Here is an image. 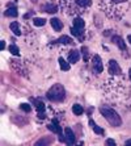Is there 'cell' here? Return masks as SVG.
I'll return each instance as SVG.
<instances>
[{
    "label": "cell",
    "mask_w": 131,
    "mask_h": 146,
    "mask_svg": "<svg viewBox=\"0 0 131 146\" xmlns=\"http://www.w3.org/2000/svg\"><path fill=\"white\" fill-rule=\"evenodd\" d=\"M100 112L102 113V116L106 119V121H108L111 126H121L122 125L121 116L118 115L113 108H110V107H108V106H101Z\"/></svg>",
    "instance_id": "obj_1"
},
{
    "label": "cell",
    "mask_w": 131,
    "mask_h": 146,
    "mask_svg": "<svg viewBox=\"0 0 131 146\" xmlns=\"http://www.w3.org/2000/svg\"><path fill=\"white\" fill-rule=\"evenodd\" d=\"M20 108L22 109L24 112H26V113H28V112H30V111H32L30 104H28V103H22V104L20 106Z\"/></svg>",
    "instance_id": "obj_24"
},
{
    "label": "cell",
    "mask_w": 131,
    "mask_h": 146,
    "mask_svg": "<svg viewBox=\"0 0 131 146\" xmlns=\"http://www.w3.org/2000/svg\"><path fill=\"white\" fill-rule=\"evenodd\" d=\"M55 42H59V44H64V45H67V44H72L74 41H72V38L70 37V36H61V37L58 38Z\"/></svg>",
    "instance_id": "obj_15"
},
{
    "label": "cell",
    "mask_w": 131,
    "mask_h": 146,
    "mask_svg": "<svg viewBox=\"0 0 131 146\" xmlns=\"http://www.w3.org/2000/svg\"><path fill=\"white\" fill-rule=\"evenodd\" d=\"M64 96H66V91H64V87L62 84H54L49 91H47V99L51 100V102H62L64 100Z\"/></svg>",
    "instance_id": "obj_2"
},
{
    "label": "cell",
    "mask_w": 131,
    "mask_h": 146,
    "mask_svg": "<svg viewBox=\"0 0 131 146\" xmlns=\"http://www.w3.org/2000/svg\"><path fill=\"white\" fill-rule=\"evenodd\" d=\"M59 66H61V68L63 70V71H68L70 70V67H71V63L70 62H67V61H64L63 58H59Z\"/></svg>",
    "instance_id": "obj_17"
},
{
    "label": "cell",
    "mask_w": 131,
    "mask_h": 146,
    "mask_svg": "<svg viewBox=\"0 0 131 146\" xmlns=\"http://www.w3.org/2000/svg\"><path fill=\"white\" fill-rule=\"evenodd\" d=\"M127 40H128V42H130V44H131V34H130V36H128V37H127Z\"/></svg>",
    "instance_id": "obj_31"
},
{
    "label": "cell",
    "mask_w": 131,
    "mask_h": 146,
    "mask_svg": "<svg viewBox=\"0 0 131 146\" xmlns=\"http://www.w3.org/2000/svg\"><path fill=\"white\" fill-rule=\"evenodd\" d=\"M17 15H18V12H17V9L14 7H11L5 11V16H8V17H16Z\"/></svg>",
    "instance_id": "obj_20"
},
{
    "label": "cell",
    "mask_w": 131,
    "mask_h": 146,
    "mask_svg": "<svg viewBox=\"0 0 131 146\" xmlns=\"http://www.w3.org/2000/svg\"><path fill=\"white\" fill-rule=\"evenodd\" d=\"M0 49H1V50L5 49V42H4V41H0Z\"/></svg>",
    "instance_id": "obj_28"
},
{
    "label": "cell",
    "mask_w": 131,
    "mask_h": 146,
    "mask_svg": "<svg viewBox=\"0 0 131 146\" xmlns=\"http://www.w3.org/2000/svg\"><path fill=\"white\" fill-rule=\"evenodd\" d=\"M30 102L33 103L34 106H36L38 113H39V112H45V104L41 102V100H37V99H30Z\"/></svg>",
    "instance_id": "obj_10"
},
{
    "label": "cell",
    "mask_w": 131,
    "mask_h": 146,
    "mask_svg": "<svg viewBox=\"0 0 131 146\" xmlns=\"http://www.w3.org/2000/svg\"><path fill=\"white\" fill-rule=\"evenodd\" d=\"M89 125H91V128L93 129V132L96 133V134H104V129L100 128V126H98L93 120H89Z\"/></svg>",
    "instance_id": "obj_13"
},
{
    "label": "cell",
    "mask_w": 131,
    "mask_h": 146,
    "mask_svg": "<svg viewBox=\"0 0 131 146\" xmlns=\"http://www.w3.org/2000/svg\"><path fill=\"white\" fill-rule=\"evenodd\" d=\"M33 15H34V12L32 11V12H29V13H25V15H24V19H29V17H32Z\"/></svg>",
    "instance_id": "obj_27"
},
{
    "label": "cell",
    "mask_w": 131,
    "mask_h": 146,
    "mask_svg": "<svg viewBox=\"0 0 131 146\" xmlns=\"http://www.w3.org/2000/svg\"><path fill=\"white\" fill-rule=\"evenodd\" d=\"M109 72L113 75H121L122 74L121 67H119V65H118L117 61H114V59H110V61H109Z\"/></svg>",
    "instance_id": "obj_4"
},
{
    "label": "cell",
    "mask_w": 131,
    "mask_h": 146,
    "mask_svg": "<svg viewBox=\"0 0 131 146\" xmlns=\"http://www.w3.org/2000/svg\"><path fill=\"white\" fill-rule=\"evenodd\" d=\"M33 24L36 25V27H43V25L46 24V20H45V19H34Z\"/></svg>",
    "instance_id": "obj_23"
},
{
    "label": "cell",
    "mask_w": 131,
    "mask_h": 146,
    "mask_svg": "<svg viewBox=\"0 0 131 146\" xmlns=\"http://www.w3.org/2000/svg\"><path fill=\"white\" fill-rule=\"evenodd\" d=\"M32 3H37V0H32Z\"/></svg>",
    "instance_id": "obj_33"
},
{
    "label": "cell",
    "mask_w": 131,
    "mask_h": 146,
    "mask_svg": "<svg viewBox=\"0 0 131 146\" xmlns=\"http://www.w3.org/2000/svg\"><path fill=\"white\" fill-rule=\"evenodd\" d=\"M8 50L13 55H20V49L17 48L16 45H9V46H8Z\"/></svg>",
    "instance_id": "obj_21"
},
{
    "label": "cell",
    "mask_w": 131,
    "mask_h": 146,
    "mask_svg": "<svg viewBox=\"0 0 131 146\" xmlns=\"http://www.w3.org/2000/svg\"><path fill=\"white\" fill-rule=\"evenodd\" d=\"M47 129L51 130V132H54V133H57V134L62 133V129H61V126H59V122H58L57 119H54L51 124H49V125H47Z\"/></svg>",
    "instance_id": "obj_6"
},
{
    "label": "cell",
    "mask_w": 131,
    "mask_h": 146,
    "mask_svg": "<svg viewBox=\"0 0 131 146\" xmlns=\"http://www.w3.org/2000/svg\"><path fill=\"white\" fill-rule=\"evenodd\" d=\"M91 3L92 0H76V4L80 7H88V5H91Z\"/></svg>",
    "instance_id": "obj_22"
},
{
    "label": "cell",
    "mask_w": 131,
    "mask_h": 146,
    "mask_svg": "<svg viewBox=\"0 0 131 146\" xmlns=\"http://www.w3.org/2000/svg\"><path fill=\"white\" fill-rule=\"evenodd\" d=\"M113 3H124V1H127V0H110Z\"/></svg>",
    "instance_id": "obj_29"
},
{
    "label": "cell",
    "mask_w": 131,
    "mask_h": 146,
    "mask_svg": "<svg viewBox=\"0 0 131 146\" xmlns=\"http://www.w3.org/2000/svg\"><path fill=\"white\" fill-rule=\"evenodd\" d=\"M128 75H130V80H131V68H130V71H128Z\"/></svg>",
    "instance_id": "obj_32"
},
{
    "label": "cell",
    "mask_w": 131,
    "mask_h": 146,
    "mask_svg": "<svg viewBox=\"0 0 131 146\" xmlns=\"http://www.w3.org/2000/svg\"><path fill=\"white\" fill-rule=\"evenodd\" d=\"M64 136H66V143H68V145H75L76 143V137H75L74 132L71 130V128L64 129Z\"/></svg>",
    "instance_id": "obj_5"
},
{
    "label": "cell",
    "mask_w": 131,
    "mask_h": 146,
    "mask_svg": "<svg viewBox=\"0 0 131 146\" xmlns=\"http://www.w3.org/2000/svg\"><path fill=\"white\" fill-rule=\"evenodd\" d=\"M83 29H77V28H71V34H74V36H76L77 38H79V40L80 41H83L84 40V36H83Z\"/></svg>",
    "instance_id": "obj_14"
},
{
    "label": "cell",
    "mask_w": 131,
    "mask_h": 146,
    "mask_svg": "<svg viewBox=\"0 0 131 146\" xmlns=\"http://www.w3.org/2000/svg\"><path fill=\"white\" fill-rule=\"evenodd\" d=\"M126 145H127V146H131V139H127V141H126Z\"/></svg>",
    "instance_id": "obj_30"
},
{
    "label": "cell",
    "mask_w": 131,
    "mask_h": 146,
    "mask_svg": "<svg viewBox=\"0 0 131 146\" xmlns=\"http://www.w3.org/2000/svg\"><path fill=\"white\" fill-rule=\"evenodd\" d=\"M9 28H11V31L13 32L16 36H20L21 34V29H20V25H18V23H11V25H9Z\"/></svg>",
    "instance_id": "obj_16"
},
{
    "label": "cell",
    "mask_w": 131,
    "mask_h": 146,
    "mask_svg": "<svg viewBox=\"0 0 131 146\" xmlns=\"http://www.w3.org/2000/svg\"><path fill=\"white\" fill-rule=\"evenodd\" d=\"M92 66H93L94 71L97 72V74H100V72H102V70H104V66H102V59H101L100 55H94L93 59H92Z\"/></svg>",
    "instance_id": "obj_3"
},
{
    "label": "cell",
    "mask_w": 131,
    "mask_h": 146,
    "mask_svg": "<svg viewBox=\"0 0 131 146\" xmlns=\"http://www.w3.org/2000/svg\"><path fill=\"white\" fill-rule=\"evenodd\" d=\"M50 24H51V27L54 28L57 32L62 31V28H63V24H62L61 20H58V19H51V20H50Z\"/></svg>",
    "instance_id": "obj_12"
},
{
    "label": "cell",
    "mask_w": 131,
    "mask_h": 146,
    "mask_svg": "<svg viewBox=\"0 0 131 146\" xmlns=\"http://www.w3.org/2000/svg\"><path fill=\"white\" fill-rule=\"evenodd\" d=\"M54 142V139H53V137H43V138L38 139L37 142H36V145L37 146H42V145H50V143Z\"/></svg>",
    "instance_id": "obj_11"
},
{
    "label": "cell",
    "mask_w": 131,
    "mask_h": 146,
    "mask_svg": "<svg viewBox=\"0 0 131 146\" xmlns=\"http://www.w3.org/2000/svg\"><path fill=\"white\" fill-rule=\"evenodd\" d=\"M106 145H108V146H115V141H114V139L109 138V139H106Z\"/></svg>",
    "instance_id": "obj_26"
},
{
    "label": "cell",
    "mask_w": 131,
    "mask_h": 146,
    "mask_svg": "<svg viewBox=\"0 0 131 146\" xmlns=\"http://www.w3.org/2000/svg\"><path fill=\"white\" fill-rule=\"evenodd\" d=\"M74 27L77 28V29H84V27H85L84 20H83V19H80V17L75 19V20H74Z\"/></svg>",
    "instance_id": "obj_18"
},
{
    "label": "cell",
    "mask_w": 131,
    "mask_h": 146,
    "mask_svg": "<svg viewBox=\"0 0 131 146\" xmlns=\"http://www.w3.org/2000/svg\"><path fill=\"white\" fill-rule=\"evenodd\" d=\"M72 112H74L76 116H80V115H83L84 109H83V107H81L80 104H75V106L72 107Z\"/></svg>",
    "instance_id": "obj_19"
},
{
    "label": "cell",
    "mask_w": 131,
    "mask_h": 146,
    "mask_svg": "<svg viewBox=\"0 0 131 146\" xmlns=\"http://www.w3.org/2000/svg\"><path fill=\"white\" fill-rule=\"evenodd\" d=\"M79 59H80V53L77 50H71L70 53H68V62H70L71 65H72V63H76Z\"/></svg>",
    "instance_id": "obj_7"
},
{
    "label": "cell",
    "mask_w": 131,
    "mask_h": 146,
    "mask_svg": "<svg viewBox=\"0 0 131 146\" xmlns=\"http://www.w3.org/2000/svg\"><path fill=\"white\" fill-rule=\"evenodd\" d=\"M81 51H83V54H84V59L88 61V48H81Z\"/></svg>",
    "instance_id": "obj_25"
},
{
    "label": "cell",
    "mask_w": 131,
    "mask_h": 146,
    "mask_svg": "<svg viewBox=\"0 0 131 146\" xmlns=\"http://www.w3.org/2000/svg\"><path fill=\"white\" fill-rule=\"evenodd\" d=\"M42 9H43L45 12H47V13H55V12H58L57 5H54V4H50V3L45 4L43 7H42Z\"/></svg>",
    "instance_id": "obj_9"
},
{
    "label": "cell",
    "mask_w": 131,
    "mask_h": 146,
    "mask_svg": "<svg viewBox=\"0 0 131 146\" xmlns=\"http://www.w3.org/2000/svg\"><path fill=\"white\" fill-rule=\"evenodd\" d=\"M111 41H113L121 50H126V44H124L123 40H122L119 36H113V37H111Z\"/></svg>",
    "instance_id": "obj_8"
}]
</instances>
